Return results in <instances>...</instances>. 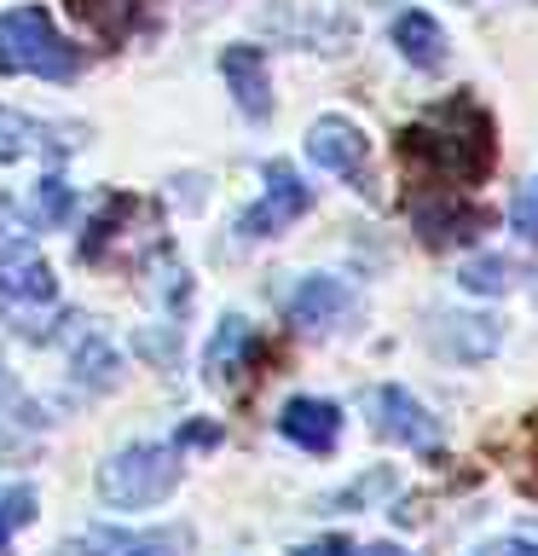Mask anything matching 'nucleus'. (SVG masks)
<instances>
[{"instance_id": "15", "label": "nucleus", "mask_w": 538, "mask_h": 556, "mask_svg": "<svg viewBox=\"0 0 538 556\" xmlns=\"http://www.w3.org/2000/svg\"><path fill=\"white\" fill-rule=\"evenodd\" d=\"M394 47H399V59L417 64V70H440L446 64V29L434 24L428 12H399L394 17Z\"/></svg>"}, {"instance_id": "12", "label": "nucleus", "mask_w": 538, "mask_h": 556, "mask_svg": "<svg viewBox=\"0 0 538 556\" xmlns=\"http://www.w3.org/2000/svg\"><path fill=\"white\" fill-rule=\"evenodd\" d=\"M249 359H255V330H249V319L226 313V319L215 325V337H208V348H203V377L226 389V382H238V371H249Z\"/></svg>"}, {"instance_id": "21", "label": "nucleus", "mask_w": 538, "mask_h": 556, "mask_svg": "<svg viewBox=\"0 0 538 556\" xmlns=\"http://www.w3.org/2000/svg\"><path fill=\"white\" fill-rule=\"evenodd\" d=\"M510 226H515V232L527 238V243H538V180L515 191V203H510Z\"/></svg>"}, {"instance_id": "20", "label": "nucleus", "mask_w": 538, "mask_h": 556, "mask_svg": "<svg viewBox=\"0 0 538 556\" xmlns=\"http://www.w3.org/2000/svg\"><path fill=\"white\" fill-rule=\"evenodd\" d=\"M24 521H35V493H29V486L0 493V556L12 551V528H24Z\"/></svg>"}, {"instance_id": "24", "label": "nucleus", "mask_w": 538, "mask_h": 556, "mask_svg": "<svg viewBox=\"0 0 538 556\" xmlns=\"http://www.w3.org/2000/svg\"><path fill=\"white\" fill-rule=\"evenodd\" d=\"M174 325L163 330V337H156V330H145V337H139V354H151V359H163V365H174Z\"/></svg>"}, {"instance_id": "16", "label": "nucleus", "mask_w": 538, "mask_h": 556, "mask_svg": "<svg viewBox=\"0 0 538 556\" xmlns=\"http://www.w3.org/2000/svg\"><path fill=\"white\" fill-rule=\"evenodd\" d=\"M69 365H76L81 389H116V377H121V354L104 337H81L76 354H69Z\"/></svg>"}, {"instance_id": "27", "label": "nucleus", "mask_w": 538, "mask_h": 556, "mask_svg": "<svg viewBox=\"0 0 538 556\" xmlns=\"http://www.w3.org/2000/svg\"><path fill=\"white\" fill-rule=\"evenodd\" d=\"M0 400H7V359H0Z\"/></svg>"}, {"instance_id": "23", "label": "nucleus", "mask_w": 538, "mask_h": 556, "mask_svg": "<svg viewBox=\"0 0 538 556\" xmlns=\"http://www.w3.org/2000/svg\"><path fill=\"white\" fill-rule=\"evenodd\" d=\"M354 551H359V545H354L347 533H330V539H312V545H302L295 556H354Z\"/></svg>"}, {"instance_id": "6", "label": "nucleus", "mask_w": 538, "mask_h": 556, "mask_svg": "<svg viewBox=\"0 0 538 556\" xmlns=\"http://www.w3.org/2000/svg\"><path fill=\"white\" fill-rule=\"evenodd\" d=\"M307 156H312L324 174H342V180H354V186L364 191V156H371V139H364L359 122L319 116V122L307 128Z\"/></svg>"}, {"instance_id": "3", "label": "nucleus", "mask_w": 538, "mask_h": 556, "mask_svg": "<svg viewBox=\"0 0 538 556\" xmlns=\"http://www.w3.org/2000/svg\"><path fill=\"white\" fill-rule=\"evenodd\" d=\"M180 486V446L174 441H133L99 464V498L116 510H145Z\"/></svg>"}, {"instance_id": "19", "label": "nucleus", "mask_w": 538, "mask_h": 556, "mask_svg": "<svg viewBox=\"0 0 538 556\" xmlns=\"http://www.w3.org/2000/svg\"><path fill=\"white\" fill-rule=\"evenodd\" d=\"M69 208H76V186H69L59 168H47L41 186H35V220H41V226H64Z\"/></svg>"}, {"instance_id": "9", "label": "nucleus", "mask_w": 538, "mask_h": 556, "mask_svg": "<svg viewBox=\"0 0 538 556\" xmlns=\"http://www.w3.org/2000/svg\"><path fill=\"white\" fill-rule=\"evenodd\" d=\"M278 429H284V441H295L302 452H330L342 441V406L336 400H319V394H295V400H284V412H278Z\"/></svg>"}, {"instance_id": "13", "label": "nucleus", "mask_w": 538, "mask_h": 556, "mask_svg": "<svg viewBox=\"0 0 538 556\" xmlns=\"http://www.w3.org/2000/svg\"><path fill=\"white\" fill-rule=\"evenodd\" d=\"M64 151H69V139L59 128L0 104V163H29V156H64Z\"/></svg>"}, {"instance_id": "22", "label": "nucleus", "mask_w": 538, "mask_h": 556, "mask_svg": "<svg viewBox=\"0 0 538 556\" xmlns=\"http://www.w3.org/2000/svg\"><path fill=\"white\" fill-rule=\"evenodd\" d=\"M174 446H191V452H208V446H220V424H203V417H191V424H180V434H174Z\"/></svg>"}, {"instance_id": "5", "label": "nucleus", "mask_w": 538, "mask_h": 556, "mask_svg": "<svg viewBox=\"0 0 538 556\" xmlns=\"http://www.w3.org/2000/svg\"><path fill=\"white\" fill-rule=\"evenodd\" d=\"M47 302H59V278H52L47 255L29 238H7L0 243V313H24Z\"/></svg>"}, {"instance_id": "28", "label": "nucleus", "mask_w": 538, "mask_h": 556, "mask_svg": "<svg viewBox=\"0 0 538 556\" xmlns=\"http://www.w3.org/2000/svg\"><path fill=\"white\" fill-rule=\"evenodd\" d=\"M7 215H12V203H7V198H0V220H7Z\"/></svg>"}, {"instance_id": "26", "label": "nucleus", "mask_w": 538, "mask_h": 556, "mask_svg": "<svg viewBox=\"0 0 538 556\" xmlns=\"http://www.w3.org/2000/svg\"><path fill=\"white\" fill-rule=\"evenodd\" d=\"M521 556H538V533H527V539H521Z\"/></svg>"}, {"instance_id": "7", "label": "nucleus", "mask_w": 538, "mask_h": 556, "mask_svg": "<svg viewBox=\"0 0 538 556\" xmlns=\"http://www.w3.org/2000/svg\"><path fill=\"white\" fill-rule=\"evenodd\" d=\"M371 412H376V434L382 441H394V446H411V452H434L440 446V424L428 417L423 400H411L406 389H376L371 394Z\"/></svg>"}, {"instance_id": "14", "label": "nucleus", "mask_w": 538, "mask_h": 556, "mask_svg": "<svg viewBox=\"0 0 538 556\" xmlns=\"http://www.w3.org/2000/svg\"><path fill=\"white\" fill-rule=\"evenodd\" d=\"M417 232H423V243H434V250H446V243H469L486 226V208L475 203H458V198H440V203H417Z\"/></svg>"}, {"instance_id": "1", "label": "nucleus", "mask_w": 538, "mask_h": 556, "mask_svg": "<svg viewBox=\"0 0 538 556\" xmlns=\"http://www.w3.org/2000/svg\"><path fill=\"white\" fill-rule=\"evenodd\" d=\"M399 156L434 168L451 186H475L492 174V116L475 99H451L399 134Z\"/></svg>"}, {"instance_id": "2", "label": "nucleus", "mask_w": 538, "mask_h": 556, "mask_svg": "<svg viewBox=\"0 0 538 556\" xmlns=\"http://www.w3.org/2000/svg\"><path fill=\"white\" fill-rule=\"evenodd\" d=\"M81 47H69L47 7H12L0 12V76H41V81H76Z\"/></svg>"}, {"instance_id": "4", "label": "nucleus", "mask_w": 538, "mask_h": 556, "mask_svg": "<svg viewBox=\"0 0 538 556\" xmlns=\"http://www.w3.org/2000/svg\"><path fill=\"white\" fill-rule=\"evenodd\" d=\"M312 208V186L295 174L284 156H272L267 163V191H260V203H249L238 215V232L243 238H278L284 226H295Z\"/></svg>"}, {"instance_id": "10", "label": "nucleus", "mask_w": 538, "mask_h": 556, "mask_svg": "<svg viewBox=\"0 0 538 556\" xmlns=\"http://www.w3.org/2000/svg\"><path fill=\"white\" fill-rule=\"evenodd\" d=\"M191 533L185 528H156V533H128V528H87L76 539V556H185Z\"/></svg>"}, {"instance_id": "11", "label": "nucleus", "mask_w": 538, "mask_h": 556, "mask_svg": "<svg viewBox=\"0 0 538 556\" xmlns=\"http://www.w3.org/2000/svg\"><path fill=\"white\" fill-rule=\"evenodd\" d=\"M347 307H354V290H347L342 278H330V273H312V278L295 285V295L284 302V319L295 330H330Z\"/></svg>"}, {"instance_id": "17", "label": "nucleus", "mask_w": 538, "mask_h": 556, "mask_svg": "<svg viewBox=\"0 0 538 556\" xmlns=\"http://www.w3.org/2000/svg\"><path fill=\"white\" fill-rule=\"evenodd\" d=\"M440 348L458 359H486L498 348V325L486 319V313H469V319H446L440 330Z\"/></svg>"}, {"instance_id": "8", "label": "nucleus", "mask_w": 538, "mask_h": 556, "mask_svg": "<svg viewBox=\"0 0 538 556\" xmlns=\"http://www.w3.org/2000/svg\"><path fill=\"white\" fill-rule=\"evenodd\" d=\"M220 76H226L238 111L249 122L272 116V76H267V52H260V47H226L220 52Z\"/></svg>"}, {"instance_id": "18", "label": "nucleus", "mask_w": 538, "mask_h": 556, "mask_svg": "<svg viewBox=\"0 0 538 556\" xmlns=\"http://www.w3.org/2000/svg\"><path fill=\"white\" fill-rule=\"evenodd\" d=\"M458 285L475 295H510L515 290V261L510 255H475L458 267Z\"/></svg>"}, {"instance_id": "25", "label": "nucleus", "mask_w": 538, "mask_h": 556, "mask_svg": "<svg viewBox=\"0 0 538 556\" xmlns=\"http://www.w3.org/2000/svg\"><path fill=\"white\" fill-rule=\"evenodd\" d=\"M354 556H406V551H399V545H359Z\"/></svg>"}]
</instances>
